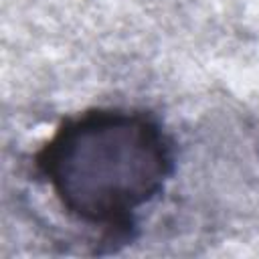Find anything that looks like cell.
<instances>
[{"label": "cell", "instance_id": "6da1fadb", "mask_svg": "<svg viewBox=\"0 0 259 259\" xmlns=\"http://www.w3.org/2000/svg\"><path fill=\"white\" fill-rule=\"evenodd\" d=\"M36 166L67 212L113 227L162 190L172 156L150 117L93 109L67 119L38 152Z\"/></svg>", "mask_w": 259, "mask_h": 259}]
</instances>
